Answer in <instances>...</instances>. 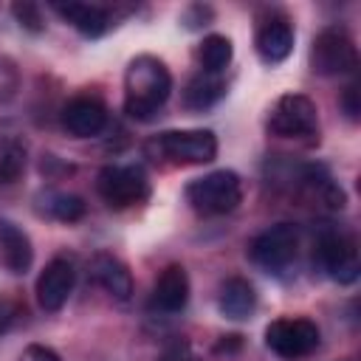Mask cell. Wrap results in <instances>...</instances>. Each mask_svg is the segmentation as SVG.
Returning <instances> with one entry per match:
<instances>
[{
    "mask_svg": "<svg viewBox=\"0 0 361 361\" xmlns=\"http://www.w3.org/2000/svg\"><path fill=\"white\" fill-rule=\"evenodd\" d=\"M172 93L169 68L149 54L135 56L124 73V113L135 121H149Z\"/></svg>",
    "mask_w": 361,
    "mask_h": 361,
    "instance_id": "1",
    "label": "cell"
},
{
    "mask_svg": "<svg viewBox=\"0 0 361 361\" xmlns=\"http://www.w3.org/2000/svg\"><path fill=\"white\" fill-rule=\"evenodd\" d=\"M186 203L206 217L228 214L243 200V180L231 169H214L203 178H195L186 183Z\"/></svg>",
    "mask_w": 361,
    "mask_h": 361,
    "instance_id": "2",
    "label": "cell"
},
{
    "mask_svg": "<svg viewBox=\"0 0 361 361\" xmlns=\"http://www.w3.org/2000/svg\"><path fill=\"white\" fill-rule=\"evenodd\" d=\"M147 152L172 164H209L217 158V135L212 130H166L147 144Z\"/></svg>",
    "mask_w": 361,
    "mask_h": 361,
    "instance_id": "3",
    "label": "cell"
},
{
    "mask_svg": "<svg viewBox=\"0 0 361 361\" xmlns=\"http://www.w3.org/2000/svg\"><path fill=\"white\" fill-rule=\"evenodd\" d=\"M296 254H299V228L293 223H276L262 234H257L248 245L251 262L274 276H282L296 262Z\"/></svg>",
    "mask_w": 361,
    "mask_h": 361,
    "instance_id": "4",
    "label": "cell"
},
{
    "mask_svg": "<svg viewBox=\"0 0 361 361\" xmlns=\"http://www.w3.org/2000/svg\"><path fill=\"white\" fill-rule=\"evenodd\" d=\"M313 262L319 265V271L324 276H330L338 285H353L361 274L355 240L336 228H324L319 234L316 248H313Z\"/></svg>",
    "mask_w": 361,
    "mask_h": 361,
    "instance_id": "5",
    "label": "cell"
},
{
    "mask_svg": "<svg viewBox=\"0 0 361 361\" xmlns=\"http://www.w3.org/2000/svg\"><path fill=\"white\" fill-rule=\"evenodd\" d=\"M96 192L110 209H130L147 200L149 180L135 164H110L96 175Z\"/></svg>",
    "mask_w": 361,
    "mask_h": 361,
    "instance_id": "6",
    "label": "cell"
},
{
    "mask_svg": "<svg viewBox=\"0 0 361 361\" xmlns=\"http://www.w3.org/2000/svg\"><path fill=\"white\" fill-rule=\"evenodd\" d=\"M310 68L322 76L353 73L358 68V51H355L353 37L338 25L319 31L313 39V48H310Z\"/></svg>",
    "mask_w": 361,
    "mask_h": 361,
    "instance_id": "7",
    "label": "cell"
},
{
    "mask_svg": "<svg viewBox=\"0 0 361 361\" xmlns=\"http://www.w3.org/2000/svg\"><path fill=\"white\" fill-rule=\"evenodd\" d=\"M268 130L279 138H310L319 133V110L305 93H285L268 116Z\"/></svg>",
    "mask_w": 361,
    "mask_h": 361,
    "instance_id": "8",
    "label": "cell"
},
{
    "mask_svg": "<svg viewBox=\"0 0 361 361\" xmlns=\"http://www.w3.org/2000/svg\"><path fill=\"white\" fill-rule=\"evenodd\" d=\"M265 344L274 355L296 361L319 347V327L310 319H276L265 327Z\"/></svg>",
    "mask_w": 361,
    "mask_h": 361,
    "instance_id": "9",
    "label": "cell"
},
{
    "mask_svg": "<svg viewBox=\"0 0 361 361\" xmlns=\"http://www.w3.org/2000/svg\"><path fill=\"white\" fill-rule=\"evenodd\" d=\"M76 285V268L68 257H54L37 276V302L42 310L56 313L65 307Z\"/></svg>",
    "mask_w": 361,
    "mask_h": 361,
    "instance_id": "10",
    "label": "cell"
},
{
    "mask_svg": "<svg viewBox=\"0 0 361 361\" xmlns=\"http://www.w3.org/2000/svg\"><path fill=\"white\" fill-rule=\"evenodd\" d=\"M186 302H189V274H186L183 265L172 262V265H166L161 271V276L152 285L149 310L172 316V313H180L186 307Z\"/></svg>",
    "mask_w": 361,
    "mask_h": 361,
    "instance_id": "11",
    "label": "cell"
},
{
    "mask_svg": "<svg viewBox=\"0 0 361 361\" xmlns=\"http://www.w3.org/2000/svg\"><path fill=\"white\" fill-rule=\"evenodd\" d=\"M257 56L265 65H279L290 56L293 51V25L285 14H271L268 20L259 23L257 37H254Z\"/></svg>",
    "mask_w": 361,
    "mask_h": 361,
    "instance_id": "12",
    "label": "cell"
},
{
    "mask_svg": "<svg viewBox=\"0 0 361 361\" xmlns=\"http://www.w3.org/2000/svg\"><path fill=\"white\" fill-rule=\"evenodd\" d=\"M62 127L73 138H93L107 127V110L102 102L87 99V96L73 99L62 110Z\"/></svg>",
    "mask_w": 361,
    "mask_h": 361,
    "instance_id": "13",
    "label": "cell"
},
{
    "mask_svg": "<svg viewBox=\"0 0 361 361\" xmlns=\"http://www.w3.org/2000/svg\"><path fill=\"white\" fill-rule=\"evenodd\" d=\"M90 274L116 302H130L133 276H130V271H127V265L121 259H116L113 254H96L90 259Z\"/></svg>",
    "mask_w": 361,
    "mask_h": 361,
    "instance_id": "14",
    "label": "cell"
},
{
    "mask_svg": "<svg viewBox=\"0 0 361 361\" xmlns=\"http://www.w3.org/2000/svg\"><path fill=\"white\" fill-rule=\"evenodd\" d=\"M217 307L226 319L231 322H243L248 319L254 310H257V290L248 279L243 276H228L223 285H220V293H217Z\"/></svg>",
    "mask_w": 361,
    "mask_h": 361,
    "instance_id": "15",
    "label": "cell"
},
{
    "mask_svg": "<svg viewBox=\"0 0 361 361\" xmlns=\"http://www.w3.org/2000/svg\"><path fill=\"white\" fill-rule=\"evenodd\" d=\"M54 11L68 20L82 37H102L110 28V14L93 3H54Z\"/></svg>",
    "mask_w": 361,
    "mask_h": 361,
    "instance_id": "16",
    "label": "cell"
},
{
    "mask_svg": "<svg viewBox=\"0 0 361 361\" xmlns=\"http://www.w3.org/2000/svg\"><path fill=\"white\" fill-rule=\"evenodd\" d=\"M0 254L11 274H25L34 262V248L28 234L8 220H0Z\"/></svg>",
    "mask_w": 361,
    "mask_h": 361,
    "instance_id": "17",
    "label": "cell"
},
{
    "mask_svg": "<svg viewBox=\"0 0 361 361\" xmlns=\"http://www.w3.org/2000/svg\"><path fill=\"white\" fill-rule=\"evenodd\" d=\"M226 96V85L220 76L212 73H197L195 79H189L186 90H183V104L189 110H209L214 107L220 99Z\"/></svg>",
    "mask_w": 361,
    "mask_h": 361,
    "instance_id": "18",
    "label": "cell"
},
{
    "mask_svg": "<svg viewBox=\"0 0 361 361\" xmlns=\"http://www.w3.org/2000/svg\"><path fill=\"white\" fill-rule=\"evenodd\" d=\"M231 56H234V48L226 34H209V37H203V42L197 48L200 68H203V73H212V76L223 73L226 65L231 62Z\"/></svg>",
    "mask_w": 361,
    "mask_h": 361,
    "instance_id": "19",
    "label": "cell"
},
{
    "mask_svg": "<svg viewBox=\"0 0 361 361\" xmlns=\"http://www.w3.org/2000/svg\"><path fill=\"white\" fill-rule=\"evenodd\" d=\"M45 214L62 223H76L85 217V200L79 195H68V192H51L45 197Z\"/></svg>",
    "mask_w": 361,
    "mask_h": 361,
    "instance_id": "20",
    "label": "cell"
},
{
    "mask_svg": "<svg viewBox=\"0 0 361 361\" xmlns=\"http://www.w3.org/2000/svg\"><path fill=\"white\" fill-rule=\"evenodd\" d=\"M11 14H14V20L23 25V28H28V31H34V34H39L42 28H45V20H42V11H39V6L37 3H14L11 6Z\"/></svg>",
    "mask_w": 361,
    "mask_h": 361,
    "instance_id": "21",
    "label": "cell"
},
{
    "mask_svg": "<svg viewBox=\"0 0 361 361\" xmlns=\"http://www.w3.org/2000/svg\"><path fill=\"white\" fill-rule=\"evenodd\" d=\"M23 166H25V152H23L20 147H11V149L0 158V180H3V183H11V180L23 172Z\"/></svg>",
    "mask_w": 361,
    "mask_h": 361,
    "instance_id": "22",
    "label": "cell"
},
{
    "mask_svg": "<svg viewBox=\"0 0 361 361\" xmlns=\"http://www.w3.org/2000/svg\"><path fill=\"white\" fill-rule=\"evenodd\" d=\"M341 110L347 113L350 121H358L361 116V102H358V85H347L341 93Z\"/></svg>",
    "mask_w": 361,
    "mask_h": 361,
    "instance_id": "23",
    "label": "cell"
},
{
    "mask_svg": "<svg viewBox=\"0 0 361 361\" xmlns=\"http://www.w3.org/2000/svg\"><path fill=\"white\" fill-rule=\"evenodd\" d=\"M20 361H62L56 350L45 347V344H28L23 353H20Z\"/></svg>",
    "mask_w": 361,
    "mask_h": 361,
    "instance_id": "24",
    "label": "cell"
},
{
    "mask_svg": "<svg viewBox=\"0 0 361 361\" xmlns=\"http://www.w3.org/2000/svg\"><path fill=\"white\" fill-rule=\"evenodd\" d=\"M17 316H20V305L11 299H0V336L17 322Z\"/></svg>",
    "mask_w": 361,
    "mask_h": 361,
    "instance_id": "25",
    "label": "cell"
},
{
    "mask_svg": "<svg viewBox=\"0 0 361 361\" xmlns=\"http://www.w3.org/2000/svg\"><path fill=\"white\" fill-rule=\"evenodd\" d=\"M158 361H192L189 358V344L186 341H172Z\"/></svg>",
    "mask_w": 361,
    "mask_h": 361,
    "instance_id": "26",
    "label": "cell"
}]
</instances>
